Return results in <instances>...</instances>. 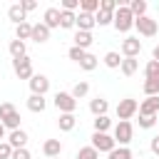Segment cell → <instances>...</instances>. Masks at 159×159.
<instances>
[{"mask_svg": "<svg viewBox=\"0 0 159 159\" xmlns=\"http://www.w3.org/2000/svg\"><path fill=\"white\" fill-rule=\"evenodd\" d=\"M94 25H97L94 15H89V12H80V15H77V30H82V32H92Z\"/></svg>", "mask_w": 159, "mask_h": 159, "instance_id": "e0dca14e", "label": "cell"}, {"mask_svg": "<svg viewBox=\"0 0 159 159\" xmlns=\"http://www.w3.org/2000/svg\"><path fill=\"white\" fill-rule=\"evenodd\" d=\"M7 17H10L15 25H20V22H27V12L20 7V2H15V5H10V7H7Z\"/></svg>", "mask_w": 159, "mask_h": 159, "instance_id": "ac0fdd59", "label": "cell"}, {"mask_svg": "<svg viewBox=\"0 0 159 159\" xmlns=\"http://www.w3.org/2000/svg\"><path fill=\"white\" fill-rule=\"evenodd\" d=\"M139 114H142V117H157V114H159V94L142 99V102H139Z\"/></svg>", "mask_w": 159, "mask_h": 159, "instance_id": "8fae6325", "label": "cell"}, {"mask_svg": "<svg viewBox=\"0 0 159 159\" xmlns=\"http://www.w3.org/2000/svg\"><path fill=\"white\" fill-rule=\"evenodd\" d=\"M75 47H80V50H87L92 42H94V37H92V32H82V30H75Z\"/></svg>", "mask_w": 159, "mask_h": 159, "instance_id": "d6986e66", "label": "cell"}, {"mask_svg": "<svg viewBox=\"0 0 159 159\" xmlns=\"http://www.w3.org/2000/svg\"><path fill=\"white\" fill-rule=\"evenodd\" d=\"M60 7H47L45 10V15H42V22L50 27V30H55V27H60Z\"/></svg>", "mask_w": 159, "mask_h": 159, "instance_id": "9a60e30c", "label": "cell"}, {"mask_svg": "<svg viewBox=\"0 0 159 159\" xmlns=\"http://www.w3.org/2000/svg\"><path fill=\"white\" fill-rule=\"evenodd\" d=\"M30 92L45 97V94L50 92V80H47L45 75H32V80H30Z\"/></svg>", "mask_w": 159, "mask_h": 159, "instance_id": "30bf717a", "label": "cell"}, {"mask_svg": "<svg viewBox=\"0 0 159 159\" xmlns=\"http://www.w3.org/2000/svg\"><path fill=\"white\" fill-rule=\"evenodd\" d=\"M119 70H122V75L132 77V75H134V72L139 70V60H137V57H124V60H122V67H119Z\"/></svg>", "mask_w": 159, "mask_h": 159, "instance_id": "7402d4cb", "label": "cell"}, {"mask_svg": "<svg viewBox=\"0 0 159 159\" xmlns=\"http://www.w3.org/2000/svg\"><path fill=\"white\" fill-rule=\"evenodd\" d=\"M0 142H5V127H2V122H0Z\"/></svg>", "mask_w": 159, "mask_h": 159, "instance_id": "f6af8a7d", "label": "cell"}, {"mask_svg": "<svg viewBox=\"0 0 159 159\" xmlns=\"http://www.w3.org/2000/svg\"><path fill=\"white\" fill-rule=\"evenodd\" d=\"M152 60L159 62V45H154V50H152Z\"/></svg>", "mask_w": 159, "mask_h": 159, "instance_id": "ee69618b", "label": "cell"}, {"mask_svg": "<svg viewBox=\"0 0 159 159\" xmlns=\"http://www.w3.org/2000/svg\"><path fill=\"white\" fill-rule=\"evenodd\" d=\"M60 27H65V30H72V27H77V15H75V12H67V10H62V12H60Z\"/></svg>", "mask_w": 159, "mask_h": 159, "instance_id": "cb8c5ba5", "label": "cell"}, {"mask_svg": "<svg viewBox=\"0 0 159 159\" xmlns=\"http://www.w3.org/2000/svg\"><path fill=\"white\" fill-rule=\"evenodd\" d=\"M149 149H152V154L159 159V137H152V142H149Z\"/></svg>", "mask_w": 159, "mask_h": 159, "instance_id": "7bdbcfd3", "label": "cell"}, {"mask_svg": "<svg viewBox=\"0 0 159 159\" xmlns=\"http://www.w3.org/2000/svg\"><path fill=\"white\" fill-rule=\"evenodd\" d=\"M84 55H87V50H80V47H75V45H72V47L67 50V57H70V60H75L77 65H80V62L84 60Z\"/></svg>", "mask_w": 159, "mask_h": 159, "instance_id": "8d00e7d4", "label": "cell"}, {"mask_svg": "<svg viewBox=\"0 0 159 159\" xmlns=\"http://www.w3.org/2000/svg\"><path fill=\"white\" fill-rule=\"evenodd\" d=\"M75 124H77V117H75V114H60V119H57L60 132H72Z\"/></svg>", "mask_w": 159, "mask_h": 159, "instance_id": "603a6c76", "label": "cell"}, {"mask_svg": "<svg viewBox=\"0 0 159 159\" xmlns=\"http://www.w3.org/2000/svg\"><path fill=\"white\" fill-rule=\"evenodd\" d=\"M122 60H124V57H122L119 52H114V50H112V52H107V55H104V60H102V62H104L109 70H117V67H122Z\"/></svg>", "mask_w": 159, "mask_h": 159, "instance_id": "484cf974", "label": "cell"}, {"mask_svg": "<svg viewBox=\"0 0 159 159\" xmlns=\"http://www.w3.org/2000/svg\"><path fill=\"white\" fill-rule=\"evenodd\" d=\"M55 107L60 109V114H75L77 99H75L70 92H57V94H55Z\"/></svg>", "mask_w": 159, "mask_h": 159, "instance_id": "8992f818", "label": "cell"}, {"mask_svg": "<svg viewBox=\"0 0 159 159\" xmlns=\"http://www.w3.org/2000/svg\"><path fill=\"white\" fill-rule=\"evenodd\" d=\"M20 7H22L25 12H32V10L37 7V2H35V0H22V2H20Z\"/></svg>", "mask_w": 159, "mask_h": 159, "instance_id": "b9f144b4", "label": "cell"}, {"mask_svg": "<svg viewBox=\"0 0 159 159\" xmlns=\"http://www.w3.org/2000/svg\"><path fill=\"white\" fill-rule=\"evenodd\" d=\"M99 2H102V0H80V12L97 15V12H99Z\"/></svg>", "mask_w": 159, "mask_h": 159, "instance_id": "4316f807", "label": "cell"}, {"mask_svg": "<svg viewBox=\"0 0 159 159\" xmlns=\"http://www.w3.org/2000/svg\"><path fill=\"white\" fill-rule=\"evenodd\" d=\"M107 109H109V102H107L104 97H94V99H89V112H92L94 117H104Z\"/></svg>", "mask_w": 159, "mask_h": 159, "instance_id": "2e32d148", "label": "cell"}, {"mask_svg": "<svg viewBox=\"0 0 159 159\" xmlns=\"http://www.w3.org/2000/svg\"><path fill=\"white\" fill-rule=\"evenodd\" d=\"M109 159H132V149L129 147H119L109 152Z\"/></svg>", "mask_w": 159, "mask_h": 159, "instance_id": "d590c367", "label": "cell"}, {"mask_svg": "<svg viewBox=\"0 0 159 159\" xmlns=\"http://www.w3.org/2000/svg\"><path fill=\"white\" fill-rule=\"evenodd\" d=\"M112 137H114V142H117L119 147H127V144L132 142V137H134V127H132V122H117Z\"/></svg>", "mask_w": 159, "mask_h": 159, "instance_id": "277c9868", "label": "cell"}, {"mask_svg": "<svg viewBox=\"0 0 159 159\" xmlns=\"http://www.w3.org/2000/svg\"><path fill=\"white\" fill-rule=\"evenodd\" d=\"M75 159H99V152L89 144V147H82V149L77 152V157H75Z\"/></svg>", "mask_w": 159, "mask_h": 159, "instance_id": "1f68e13d", "label": "cell"}, {"mask_svg": "<svg viewBox=\"0 0 159 159\" xmlns=\"http://www.w3.org/2000/svg\"><path fill=\"white\" fill-rule=\"evenodd\" d=\"M87 92H89V84H87V82H77L70 94H72L75 99H82V97H87Z\"/></svg>", "mask_w": 159, "mask_h": 159, "instance_id": "836d02e7", "label": "cell"}, {"mask_svg": "<svg viewBox=\"0 0 159 159\" xmlns=\"http://www.w3.org/2000/svg\"><path fill=\"white\" fill-rule=\"evenodd\" d=\"M42 154H45L47 159L60 157V154H62V142H60V139H47V142L42 144Z\"/></svg>", "mask_w": 159, "mask_h": 159, "instance_id": "5bb4252c", "label": "cell"}, {"mask_svg": "<svg viewBox=\"0 0 159 159\" xmlns=\"http://www.w3.org/2000/svg\"><path fill=\"white\" fill-rule=\"evenodd\" d=\"M12 72L17 75V80H32V60L25 55V57H17V60H12Z\"/></svg>", "mask_w": 159, "mask_h": 159, "instance_id": "5b68a950", "label": "cell"}, {"mask_svg": "<svg viewBox=\"0 0 159 159\" xmlns=\"http://www.w3.org/2000/svg\"><path fill=\"white\" fill-rule=\"evenodd\" d=\"M94 20H97V25H99V27H104V25H112V22H114V12L99 10V12L94 15Z\"/></svg>", "mask_w": 159, "mask_h": 159, "instance_id": "f546056e", "label": "cell"}, {"mask_svg": "<svg viewBox=\"0 0 159 159\" xmlns=\"http://www.w3.org/2000/svg\"><path fill=\"white\" fill-rule=\"evenodd\" d=\"M134 27H137V32H139V35H144V37H154V35L159 32V22H157V20H152L149 15L137 17V20H134Z\"/></svg>", "mask_w": 159, "mask_h": 159, "instance_id": "ba28073f", "label": "cell"}, {"mask_svg": "<svg viewBox=\"0 0 159 159\" xmlns=\"http://www.w3.org/2000/svg\"><path fill=\"white\" fill-rule=\"evenodd\" d=\"M92 147L97 149V152H112V149H117V142H114V137L112 134H107V132H94L92 134Z\"/></svg>", "mask_w": 159, "mask_h": 159, "instance_id": "52a82bcc", "label": "cell"}, {"mask_svg": "<svg viewBox=\"0 0 159 159\" xmlns=\"http://www.w3.org/2000/svg\"><path fill=\"white\" fill-rule=\"evenodd\" d=\"M142 52V40L139 37H124L122 40V57H137Z\"/></svg>", "mask_w": 159, "mask_h": 159, "instance_id": "9c48e42d", "label": "cell"}, {"mask_svg": "<svg viewBox=\"0 0 159 159\" xmlns=\"http://www.w3.org/2000/svg\"><path fill=\"white\" fill-rule=\"evenodd\" d=\"M144 94L147 97H157L159 94V80H144Z\"/></svg>", "mask_w": 159, "mask_h": 159, "instance_id": "4dcf8cb0", "label": "cell"}, {"mask_svg": "<svg viewBox=\"0 0 159 159\" xmlns=\"http://www.w3.org/2000/svg\"><path fill=\"white\" fill-rule=\"evenodd\" d=\"M50 32H52V30H50L45 22H35V25H32V37H30V40H35L37 45H42V42L50 40Z\"/></svg>", "mask_w": 159, "mask_h": 159, "instance_id": "7c38bea8", "label": "cell"}, {"mask_svg": "<svg viewBox=\"0 0 159 159\" xmlns=\"http://www.w3.org/2000/svg\"><path fill=\"white\" fill-rule=\"evenodd\" d=\"M7 50H10L12 60H17V57H25V55H27V47H25V42H22V40H10Z\"/></svg>", "mask_w": 159, "mask_h": 159, "instance_id": "44dd1931", "label": "cell"}, {"mask_svg": "<svg viewBox=\"0 0 159 159\" xmlns=\"http://www.w3.org/2000/svg\"><path fill=\"white\" fill-rule=\"evenodd\" d=\"M0 122H2V127L10 129V132L20 129V112L15 109L12 102H2V104H0Z\"/></svg>", "mask_w": 159, "mask_h": 159, "instance_id": "6da1fadb", "label": "cell"}, {"mask_svg": "<svg viewBox=\"0 0 159 159\" xmlns=\"http://www.w3.org/2000/svg\"><path fill=\"white\" fill-rule=\"evenodd\" d=\"M137 112H139V102H137V99H132V97L119 99V104H117V117H119V122H129Z\"/></svg>", "mask_w": 159, "mask_h": 159, "instance_id": "3957f363", "label": "cell"}, {"mask_svg": "<svg viewBox=\"0 0 159 159\" xmlns=\"http://www.w3.org/2000/svg\"><path fill=\"white\" fill-rule=\"evenodd\" d=\"M12 159H32V157H30L27 147H22V149H15V152H12Z\"/></svg>", "mask_w": 159, "mask_h": 159, "instance_id": "60d3db41", "label": "cell"}, {"mask_svg": "<svg viewBox=\"0 0 159 159\" xmlns=\"http://www.w3.org/2000/svg\"><path fill=\"white\" fill-rule=\"evenodd\" d=\"M144 77H147V80H159V62H157V60H149V62H147Z\"/></svg>", "mask_w": 159, "mask_h": 159, "instance_id": "f1b7e54d", "label": "cell"}, {"mask_svg": "<svg viewBox=\"0 0 159 159\" xmlns=\"http://www.w3.org/2000/svg\"><path fill=\"white\" fill-rule=\"evenodd\" d=\"M157 10H159V5H157Z\"/></svg>", "mask_w": 159, "mask_h": 159, "instance_id": "bcb514c9", "label": "cell"}, {"mask_svg": "<svg viewBox=\"0 0 159 159\" xmlns=\"http://www.w3.org/2000/svg\"><path fill=\"white\" fill-rule=\"evenodd\" d=\"M129 10H132L134 20H137V17H144V15H147V2H144V0H132V2H129Z\"/></svg>", "mask_w": 159, "mask_h": 159, "instance_id": "83f0119b", "label": "cell"}, {"mask_svg": "<svg viewBox=\"0 0 159 159\" xmlns=\"http://www.w3.org/2000/svg\"><path fill=\"white\" fill-rule=\"evenodd\" d=\"M7 144H10L12 149H22V147H27V132H25V129H15V132H10V134H7Z\"/></svg>", "mask_w": 159, "mask_h": 159, "instance_id": "4fadbf2b", "label": "cell"}, {"mask_svg": "<svg viewBox=\"0 0 159 159\" xmlns=\"http://www.w3.org/2000/svg\"><path fill=\"white\" fill-rule=\"evenodd\" d=\"M55 159H60V157H55Z\"/></svg>", "mask_w": 159, "mask_h": 159, "instance_id": "7dc6e473", "label": "cell"}, {"mask_svg": "<svg viewBox=\"0 0 159 159\" xmlns=\"http://www.w3.org/2000/svg\"><path fill=\"white\" fill-rule=\"evenodd\" d=\"M112 127V119L104 114V117H94V132H107Z\"/></svg>", "mask_w": 159, "mask_h": 159, "instance_id": "e575fe53", "label": "cell"}, {"mask_svg": "<svg viewBox=\"0 0 159 159\" xmlns=\"http://www.w3.org/2000/svg\"><path fill=\"white\" fill-rule=\"evenodd\" d=\"M97 65H99V60H97V57H94L92 52H87V55H84V60L80 62V67H82V70H87V72H92V70H94Z\"/></svg>", "mask_w": 159, "mask_h": 159, "instance_id": "d6a6232c", "label": "cell"}, {"mask_svg": "<svg viewBox=\"0 0 159 159\" xmlns=\"http://www.w3.org/2000/svg\"><path fill=\"white\" fill-rule=\"evenodd\" d=\"M80 7V0H62V7L60 10H67V12H75Z\"/></svg>", "mask_w": 159, "mask_h": 159, "instance_id": "ab89813d", "label": "cell"}, {"mask_svg": "<svg viewBox=\"0 0 159 159\" xmlns=\"http://www.w3.org/2000/svg\"><path fill=\"white\" fill-rule=\"evenodd\" d=\"M114 30L117 32H129L132 27H134V15H132V10H129V5H119L117 7V12H114Z\"/></svg>", "mask_w": 159, "mask_h": 159, "instance_id": "7a4b0ae2", "label": "cell"}, {"mask_svg": "<svg viewBox=\"0 0 159 159\" xmlns=\"http://www.w3.org/2000/svg\"><path fill=\"white\" fill-rule=\"evenodd\" d=\"M45 107H47L45 97H40V94H30V97H27V109H30V112L42 114V112H45Z\"/></svg>", "mask_w": 159, "mask_h": 159, "instance_id": "ffe728a7", "label": "cell"}, {"mask_svg": "<svg viewBox=\"0 0 159 159\" xmlns=\"http://www.w3.org/2000/svg\"><path fill=\"white\" fill-rule=\"evenodd\" d=\"M32 37V25L30 22H20V25H15V40H30Z\"/></svg>", "mask_w": 159, "mask_h": 159, "instance_id": "d4e9b609", "label": "cell"}, {"mask_svg": "<svg viewBox=\"0 0 159 159\" xmlns=\"http://www.w3.org/2000/svg\"><path fill=\"white\" fill-rule=\"evenodd\" d=\"M154 124H157V117H142L139 114V127L142 129H152Z\"/></svg>", "mask_w": 159, "mask_h": 159, "instance_id": "f35d334b", "label": "cell"}, {"mask_svg": "<svg viewBox=\"0 0 159 159\" xmlns=\"http://www.w3.org/2000/svg\"><path fill=\"white\" fill-rule=\"evenodd\" d=\"M12 152H15V149L7 144V139L0 142V159H12Z\"/></svg>", "mask_w": 159, "mask_h": 159, "instance_id": "74e56055", "label": "cell"}]
</instances>
